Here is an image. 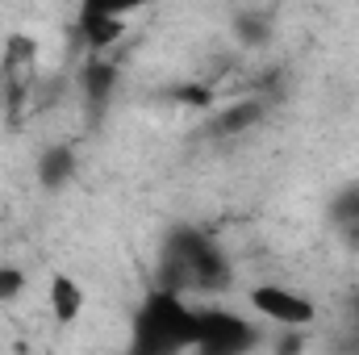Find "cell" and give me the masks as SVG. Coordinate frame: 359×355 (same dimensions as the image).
<instances>
[{"mask_svg":"<svg viewBox=\"0 0 359 355\" xmlns=\"http://www.w3.org/2000/svg\"><path fill=\"white\" fill-rule=\"evenodd\" d=\"M163 267H168V280L159 288H172V293H226L230 288V260L222 255V247L205 234V230H192V226H180L168 234V251H163Z\"/></svg>","mask_w":359,"mask_h":355,"instance_id":"cell-2","label":"cell"},{"mask_svg":"<svg viewBox=\"0 0 359 355\" xmlns=\"http://www.w3.org/2000/svg\"><path fill=\"white\" fill-rule=\"evenodd\" d=\"M230 29H234V38H238L243 46H251V51L268 46L271 42V8H238L234 21H230Z\"/></svg>","mask_w":359,"mask_h":355,"instance_id":"cell-10","label":"cell"},{"mask_svg":"<svg viewBox=\"0 0 359 355\" xmlns=\"http://www.w3.org/2000/svg\"><path fill=\"white\" fill-rule=\"evenodd\" d=\"M196 305L172 288H151L130 322L126 355H188L196 347Z\"/></svg>","mask_w":359,"mask_h":355,"instance_id":"cell-1","label":"cell"},{"mask_svg":"<svg viewBox=\"0 0 359 355\" xmlns=\"http://www.w3.org/2000/svg\"><path fill=\"white\" fill-rule=\"evenodd\" d=\"M176 105H184V109H213V84H205V80H188V84H176V88L168 92Z\"/></svg>","mask_w":359,"mask_h":355,"instance_id":"cell-12","label":"cell"},{"mask_svg":"<svg viewBox=\"0 0 359 355\" xmlns=\"http://www.w3.org/2000/svg\"><path fill=\"white\" fill-rule=\"evenodd\" d=\"M121 84V67L104 55V59H84L80 63V92H84V100H88L92 113H100L109 100H113V92Z\"/></svg>","mask_w":359,"mask_h":355,"instance_id":"cell-8","label":"cell"},{"mask_svg":"<svg viewBox=\"0 0 359 355\" xmlns=\"http://www.w3.org/2000/svg\"><path fill=\"white\" fill-rule=\"evenodd\" d=\"M80 172V159H76V147L72 142H50L42 155H38V184L46 192H59L67 188Z\"/></svg>","mask_w":359,"mask_h":355,"instance_id":"cell-9","label":"cell"},{"mask_svg":"<svg viewBox=\"0 0 359 355\" xmlns=\"http://www.w3.org/2000/svg\"><path fill=\"white\" fill-rule=\"evenodd\" d=\"M21 293H25V267H17V264H0V305L17 301Z\"/></svg>","mask_w":359,"mask_h":355,"instance_id":"cell-13","label":"cell"},{"mask_svg":"<svg viewBox=\"0 0 359 355\" xmlns=\"http://www.w3.org/2000/svg\"><path fill=\"white\" fill-rule=\"evenodd\" d=\"M330 213H334L339 222H351V226H359V184H355V188H347V192L330 205Z\"/></svg>","mask_w":359,"mask_h":355,"instance_id":"cell-14","label":"cell"},{"mask_svg":"<svg viewBox=\"0 0 359 355\" xmlns=\"http://www.w3.org/2000/svg\"><path fill=\"white\" fill-rule=\"evenodd\" d=\"M264 117H268V96H243V100H230V105H222L213 113L209 134L213 138H234V134L255 130Z\"/></svg>","mask_w":359,"mask_h":355,"instance_id":"cell-6","label":"cell"},{"mask_svg":"<svg viewBox=\"0 0 359 355\" xmlns=\"http://www.w3.org/2000/svg\"><path fill=\"white\" fill-rule=\"evenodd\" d=\"M84 305H88L84 284L76 276H67V272H50V284H46V309H50V318L59 326H72V322H80Z\"/></svg>","mask_w":359,"mask_h":355,"instance_id":"cell-7","label":"cell"},{"mask_svg":"<svg viewBox=\"0 0 359 355\" xmlns=\"http://www.w3.org/2000/svg\"><path fill=\"white\" fill-rule=\"evenodd\" d=\"M355 314H359V297H355Z\"/></svg>","mask_w":359,"mask_h":355,"instance_id":"cell-16","label":"cell"},{"mask_svg":"<svg viewBox=\"0 0 359 355\" xmlns=\"http://www.w3.org/2000/svg\"><path fill=\"white\" fill-rule=\"evenodd\" d=\"M247 301H251V309L259 318H268L280 330H305V326L318 322V305L305 293L288 288V284H255L247 293Z\"/></svg>","mask_w":359,"mask_h":355,"instance_id":"cell-4","label":"cell"},{"mask_svg":"<svg viewBox=\"0 0 359 355\" xmlns=\"http://www.w3.org/2000/svg\"><path fill=\"white\" fill-rule=\"evenodd\" d=\"M126 17H130V8H121V4H104V0L80 4V13H76V38L88 51V59H104L126 38Z\"/></svg>","mask_w":359,"mask_h":355,"instance_id":"cell-5","label":"cell"},{"mask_svg":"<svg viewBox=\"0 0 359 355\" xmlns=\"http://www.w3.org/2000/svg\"><path fill=\"white\" fill-rule=\"evenodd\" d=\"M34 63H38V38H29V34H13V38L4 42V76H13L17 92L25 88L21 80L29 76Z\"/></svg>","mask_w":359,"mask_h":355,"instance_id":"cell-11","label":"cell"},{"mask_svg":"<svg viewBox=\"0 0 359 355\" xmlns=\"http://www.w3.org/2000/svg\"><path fill=\"white\" fill-rule=\"evenodd\" d=\"M196 347L192 355H251L259 347V326L226 305H196Z\"/></svg>","mask_w":359,"mask_h":355,"instance_id":"cell-3","label":"cell"},{"mask_svg":"<svg viewBox=\"0 0 359 355\" xmlns=\"http://www.w3.org/2000/svg\"><path fill=\"white\" fill-rule=\"evenodd\" d=\"M301 347H305V335L301 330H284L280 343H276V355H301Z\"/></svg>","mask_w":359,"mask_h":355,"instance_id":"cell-15","label":"cell"}]
</instances>
